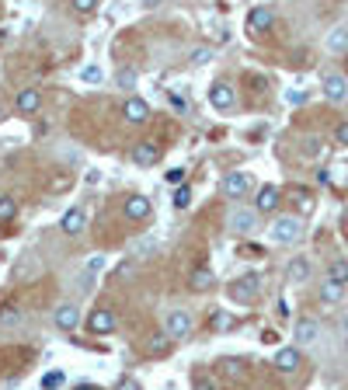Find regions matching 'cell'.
I'll return each instance as SVG.
<instances>
[{"label": "cell", "instance_id": "7bdbcfd3", "mask_svg": "<svg viewBox=\"0 0 348 390\" xmlns=\"http://www.w3.org/2000/svg\"><path fill=\"white\" fill-rule=\"evenodd\" d=\"M0 119H4V108H0Z\"/></svg>", "mask_w": 348, "mask_h": 390}, {"label": "cell", "instance_id": "b9f144b4", "mask_svg": "<svg viewBox=\"0 0 348 390\" xmlns=\"http://www.w3.org/2000/svg\"><path fill=\"white\" fill-rule=\"evenodd\" d=\"M345 70H348V53H345Z\"/></svg>", "mask_w": 348, "mask_h": 390}, {"label": "cell", "instance_id": "e0dca14e", "mask_svg": "<svg viewBox=\"0 0 348 390\" xmlns=\"http://www.w3.org/2000/svg\"><path fill=\"white\" fill-rule=\"evenodd\" d=\"M279 202H282V192L275 185H261L258 199H255V209L258 213H272V209H279Z\"/></svg>", "mask_w": 348, "mask_h": 390}, {"label": "cell", "instance_id": "4fadbf2b", "mask_svg": "<svg viewBox=\"0 0 348 390\" xmlns=\"http://www.w3.org/2000/svg\"><path fill=\"white\" fill-rule=\"evenodd\" d=\"M192 331V314L188 310H171L168 314V335L171 338H188Z\"/></svg>", "mask_w": 348, "mask_h": 390}, {"label": "cell", "instance_id": "7402d4cb", "mask_svg": "<svg viewBox=\"0 0 348 390\" xmlns=\"http://www.w3.org/2000/svg\"><path fill=\"white\" fill-rule=\"evenodd\" d=\"M317 292H321V303H331V307L345 300V286H338V283H328V279L321 283V290H317Z\"/></svg>", "mask_w": 348, "mask_h": 390}, {"label": "cell", "instance_id": "1f68e13d", "mask_svg": "<svg viewBox=\"0 0 348 390\" xmlns=\"http://www.w3.org/2000/svg\"><path fill=\"white\" fill-rule=\"evenodd\" d=\"M335 143H338V147H348V119L345 122H338V129H335Z\"/></svg>", "mask_w": 348, "mask_h": 390}, {"label": "cell", "instance_id": "d590c367", "mask_svg": "<svg viewBox=\"0 0 348 390\" xmlns=\"http://www.w3.org/2000/svg\"><path fill=\"white\" fill-rule=\"evenodd\" d=\"M94 4H98V0H77L74 7H77L81 14H91V11H94Z\"/></svg>", "mask_w": 348, "mask_h": 390}, {"label": "cell", "instance_id": "f1b7e54d", "mask_svg": "<svg viewBox=\"0 0 348 390\" xmlns=\"http://www.w3.org/2000/svg\"><path fill=\"white\" fill-rule=\"evenodd\" d=\"M223 373H227L230 380H237V377L244 373V363H237V359H227V363H223Z\"/></svg>", "mask_w": 348, "mask_h": 390}, {"label": "cell", "instance_id": "f546056e", "mask_svg": "<svg viewBox=\"0 0 348 390\" xmlns=\"http://www.w3.org/2000/svg\"><path fill=\"white\" fill-rule=\"evenodd\" d=\"M81 81H87V84H98V81H101V70L91 63V67H84V70H81Z\"/></svg>", "mask_w": 348, "mask_h": 390}, {"label": "cell", "instance_id": "3957f363", "mask_svg": "<svg viewBox=\"0 0 348 390\" xmlns=\"http://www.w3.org/2000/svg\"><path fill=\"white\" fill-rule=\"evenodd\" d=\"M324 98L335 101V105H345L348 101V77L345 74H335V70L324 74Z\"/></svg>", "mask_w": 348, "mask_h": 390}, {"label": "cell", "instance_id": "4dcf8cb0", "mask_svg": "<svg viewBox=\"0 0 348 390\" xmlns=\"http://www.w3.org/2000/svg\"><path fill=\"white\" fill-rule=\"evenodd\" d=\"M60 384H63V373H46V377H42V387L46 390H56Z\"/></svg>", "mask_w": 348, "mask_h": 390}, {"label": "cell", "instance_id": "9c48e42d", "mask_svg": "<svg viewBox=\"0 0 348 390\" xmlns=\"http://www.w3.org/2000/svg\"><path fill=\"white\" fill-rule=\"evenodd\" d=\"M307 279H310V258L296 255V258L286 265V283H293V286H303Z\"/></svg>", "mask_w": 348, "mask_h": 390}, {"label": "cell", "instance_id": "74e56055", "mask_svg": "<svg viewBox=\"0 0 348 390\" xmlns=\"http://www.w3.org/2000/svg\"><path fill=\"white\" fill-rule=\"evenodd\" d=\"M181 178H185L181 168H171V171H168V182H171V185H181Z\"/></svg>", "mask_w": 348, "mask_h": 390}, {"label": "cell", "instance_id": "ba28073f", "mask_svg": "<svg viewBox=\"0 0 348 390\" xmlns=\"http://www.w3.org/2000/svg\"><path fill=\"white\" fill-rule=\"evenodd\" d=\"M122 115H126V122H133V126H143V122L150 119V105H147L143 98H129V101L122 105Z\"/></svg>", "mask_w": 348, "mask_h": 390}, {"label": "cell", "instance_id": "9a60e30c", "mask_svg": "<svg viewBox=\"0 0 348 390\" xmlns=\"http://www.w3.org/2000/svg\"><path fill=\"white\" fill-rule=\"evenodd\" d=\"M157 157H161V150H157V143H150V140H143V143L133 147V164H140V168L157 164Z\"/></svg>", "mask_w": 348, "mask_h": 390}, {"label": "cell", "instance_id": "d6a6232c", "mask_svg": "<svg viewBox=\"0 0 348 390\" xmlns=\"http://www.w3.org/2000/svg\"><path fill=\"white\" fill-rule=\"evenodd\" d=\"M195 390H216V380L206 377V373H199V377H195Z\"/></svg>", "mask_w": 348, "mask_h": 390}, {"label": "cell", "instance_id": "f35d334b", "mask_svg": "<svg viewBox=\"0 0 348 390\" xmlns=\"http://www.w3.org/2000/svg\"><path fill=\"white\" fill-rule=\"evenodd\" d=\"M164 349V335H154V342H150V352H161Z\"/></svg>", "mask_w": 348, "mask_h": 390}, {"label": "cell", "instance_id": "8992f818", "mask_svg": "<svg viewBox=\"0 0 348 390\" xmlns=\"http://www.w3.org/2000/svg\"><path fill=\"white\" fill-rule=\"evenodd\" d=\"M223 192L230 195V199H244V195L251 192V175H244V171H230V175L223 178Z\"/></svg>", "mask_w": 348, "mask_h": 390}, {"label": "cell", "instance_id": "5b68a950", "mask_svg": "<svg viewBox=\"0 0 348 390\" xmlns=\"http://www.w3.org/2000/svg\"><path fill=\"white\" fill-rule=\"evenodd\" d=\"M53 321H56L60 331H77V324H81V307H77V303H60L56 314H53Z\"/></svg>", "mask_w": 348, "mask_h": 390}, {"label": "cell", "instance_id": "8fae6325", "mask_svg": "<svg viewBox=\"0 0 348 390\" xmlns=\"http://www.w3.org/2000/svg\"><path fill=\"white\" fill-rule=\"evenodd\" d=\"M14 105H18L21 115H35V112L42 108V91H39V88H21Z\"/></svg>", "mask_w": 348, "mask_h": 390}, {"label": "cell", "instance_id": "52a82bcc", "mask_svg": "<svg viewBox=\"0 0 348 390\" xmlns=\"http://www.w3.org/2000/svg\"><path fill=\"white\" fill-rule=\"evenodd\" d=\"M87 328H91L94 335H108V331H115V310L98 307V310L87 317Z\"/></svg>", "mask_w": 348, "mask_h": 390}, {"label": "cell", "instance_id": "7a4b0ae2", "mask_svg": "<svg viewBox=\"0 0 348 390\" xmlns=\"http://www.w3.org/2000/svg\"><path fill=\"white\" fill-rule=\"evenodd\" d=\"M227 227L234 234H255L258 230V209L255 206H234L227 213Z\"/></svg>", "mask_w": 348, "mask_h": 390}, {"label": "cell", "instance_id": "4316f807", "mask_svg": "<svg viewBox=\"0 0 348 390\" xmlns=\"http://www.w3.org/2000/svg\"><path fill=\"white\" fill-rule=\"evenodd\" d=\"M192 286H195V290H209V286H213V272H209V269H195Z\"/></svg>", "mask_w": 348, "mask_h": 390}, {"label": "cell", "instance_id": "7c38bea8", "mask_svg": "<svg viewBox=\"0 0 348 390\" xmlns=\"http://www.w3.org/2000/svg\"><path fill=\"white\" fill-rule=\"evenodd\" d=\"M234 101H237V95H234V88H230V84H223V81H220V84H213V88H209V105H213V108L227 112V108H234Z\"/></svg>", "mask_w": 348, "mask_h": 390}, {"label": "cell", "instance_id": "d4e9b609", "mask_svg": "<svg viewBox=\"0 0 348 390\" xmlns=\"http://www.w3.org/2000/svg\"><path fill=\"white\" fill-rule=\"evenodd\" d=\"M14 213H18V199L14 195H0V223L14 220Z\"/></svg>", "mask_w": 348, "mask_h": 390}, {"label": "cell", "instance_id": "603a6c76", "mask_svg": "<svg viewBox=\"0 0 348 390\" xmlns=\"http://www.w3.org/2000/svg\"><path fill=\"white\" fill-rule=\"evenodd\" d=\"M328 283H338V286L348 283V262L345 258H335V262L328 265Z\"/></svg>", "mask_w": 348, "mask_h": 390}, {"label": "cell", "instance_id": "60d3db41", "mask_svg": "<svg viewBox=\"0 0 348 390\" xmlns=\"http://www.w3.org/2000/svg\"><path fill=\"white\" fill-rule=\"evenodd\" d=\"M77 390H98V387H77Z\"/></svg>", "mask_w": 348, "mask_h": 390}, {"label": "cell", "instance_id": "6da1fadb", "mask_svg": "<svg viewBox=\"0 0 348 390\" xmlns=\"http://www.w3.org/2000/svg\"><path fill=\"white\" fill-rule=\"evenodd\" d=\"M268 234L275 244H296L303 237V223H300V216H275Z\"/></svg>", "mask_w": 348, "mask_h": 390}, {"label": "cell", "instance_id": "d6986e66", "mask_svg": "<svg viewBox=\"0 0 348 390\" xmlns=\"http://www.w3.org/2000/svg\"><path fill=\"white\" fill-rule=\"evenodd\" d=\"M122 213H126L129 220H147V216H150V199H143V195H129L126 206H122Z\"/></svg>", "mask_w": 348, "mask_h": 390}, {"label": "cell", "instance_id": "484cf974", "mask_svg": "<svg viewBox=\"0 0 348 390\" xmlns=\"http://www.w3.org/2000/svg\"><path fill=\"white\" fill-rule=\"evenodd\" d=\"M115 81H119L122 88H136V81H140V74H136L133 67H122V70L115 74Z\"/></svg>", "mask_w": 348, "mask_h": 390}, {"label": "cell", "instance_id": "ffe728a7", "mask_svg": "<svg viewBox=\"0 0 348 390\" xmlns=\"http://www.w3.org/2000/svg\"><path fill=\"white\" fill-rule=\"evenodd\" d=\"M234 300H244V303H251L255 296H258V276H244V279H237V286L230 290Z\"/></svg>", "mask_w": 348, "mask_h": 390}, {"label": "cell", "instance_id": "5bb4252c", "mask_svg": "<svg viewBox=\"0 0 348 390\" xmlns=\"http://www.w3.org/2000/svg\"><path fill=\"white\" fill-rule=\"evenodd\" d=\"M272 21H275V11H272L268 4H258V7H251V11H248V25H251V32H265V28H272Z\"/></svg>", "mask_w": 348, "mask_h": 390}, {"label": "cell", "instance_id": "ab89813d", "mask_svg": "<svg viewBox=\"0 0 348 390\" xmlns=\"http://www.w3.org/2000/svg\"><path fill=\"white\" fill-rule=\"evenodd\" d=\"M342 331H345V338H348V317H345V321H342Z\"/></svg>", "mask_w": 348, "mask_h": 390}, {"label": "cell", "instance_id": "277c9868", "mask_svg": "<svg viewBox=\"0 0 348 390\" xmlns=\"http://www.w3.org/2000/svg\"><path fill=\"white\" fill-rule=\"evenodd\" d=\"M293 335H296V342H300V345H317V342L324 338V328H321L314 317H300V321H296V328H293Z\"/></svg>", "mask_w": 348, "mask_h": 390}, {"label": "cell", "instance_id": "2e32d148", "mask_svg": "<svg viewBox=\"0 0 348 390\" xmlns=\"http://www.w3.org/2000/svg\"><path fill=\"white\" fill-rule=\"evenodd\" d=\"M60 227H63V234H67V237H77V234L87 227L84 209H67V213H63V220H60Z\"/></svg>", "mask_w": 348, "mask_h": 390}, {"label": "cell", "instance_id": "e575fe53", "mask_svg": "<svg viewBox=\"0 0 348 390\" xmlns=\"http://www.w3.org/2000/svg\"><path fill=\"white\" fill-rule=\"evenodd\" d=\"M115 390H140V384H136L133 377H126V380H119V384H115Z\"/></svg>", "mask_w": 348, "mask_h": 390}, {"label": "cell", "instance_id": "ac0fdd59", "mask_svg": "<svg viewBox=\"0 0 348 390\" xmlns=\"http://www.w3.org/2000/svg\"><path fill=\"white\" fill-rule=\"evenodd\" d=\"M324 49L328 53H348V25H338L324 35Z\"/></svg>", "mask_w": 348, "mask_h": 390}, {"label": "cell", "instance_id": "cb8c5ba5", "mask_svg": "<svg viewBox=\"0 0 348 390\" xmlns=\"http://www.w3.org/2000/svg\"><path fill=\"white\" fill-rule=\"evenodd\" d=\"M213 60V49L209 46H195V49H188V63H195V67H206Z\"/></svg>", "mask_w": 348, "mask_h": 390}, {"label": "cell", "instance_id": "44dd1931", "mask_svg": "<svg viewBox=\"0 0 348 390\" xmlns=\"http://www.w3.org/2000/svg\"><path fill=\"white\" fill-rule=\"evenodd\" d=\"M161 251V241L157 237H140V241H133V255L136 258H154Z\"/></svg>", "mask_w": 348, "mask_h": 390}, {"label": "cell", "instance_id": "836d02e7", "mask_svg": "<svg viewBox=\"0 0 348 390\" xmlns=\"http://www.w3.org/2000/svg\"><path fill=\"white\" fill-rule=\"evenodd\" d=\"M101 269H105V258H91L87 262V276H98Z\"/></svg>", "mask_w": 348, "mask_h": 390}, {"label": "cell", "instance_id": "30bf717a", "mask_svg": "<svg viewBox=\"0 0 348 390\" xmlns=\"http://www.w3.org/2000/svg\"><path fill=\"white\" fill-rule=\"evenodd\" d=\"M272 366H275L279 373H296V370L303 366V356H300V349H279Z\"/></svg>", "mask_w": 348, "mask_h": 390}, {"label": "cell", "instance_id": "8d00e7d4", "mask_svg": "<svg viewBox=\"0 0 348 390\" xmlns=\"http://www.w3.org/2000/svg\"><path fill=\"white\" fill-rule=\"evenodd\" d=\"M213 328H230V317L227 314H213Z\"/></svg>", "mask_w": 348, "mask_h": 390}, {"label": "cell", "instance_id": "83f0119b", "mask_svg": "<svg viewBox=\"0 0 348 390\" xmlns=\"http://www.w3.org/2000/svg\"><path fill=\"white\" fill-rule=\"evenodd\" d=\"M192 206V189L188 185H178L174 189V209H188Z\"/></svg>", "mask_w": 348, "mask_h": 390}]
</instances>
